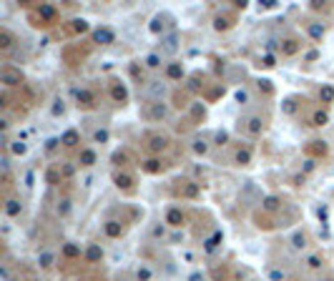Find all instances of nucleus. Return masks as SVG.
Returning <instances> with one entry per match:
<instances>
[{
    "mask_svg": "<svg viewBox=\"0 0 334 281\" xmlns=\"http://www.w3.org/2000/svg\"><path fill=\"white\" fill-rule=\"evenodd\" d=\"M189 281H206V276H204V273H191Z\"/></svg>",
    "mask_w": 334,
    "mask_h": 281,
    "instance_id": "obj_42",
    "label": "nucleus"
},
{
    "mask_svg": "<svg viewBox=\"0 0 334 281\" xmlns=\"http://www.w3.org/2000/svg\"><path fill=\"white\" fill-rule=\"evenodd\" d=\"M259 91H266V93H271L274 88L269 86V81H259Z\"/></svg>",
    "mask_w": 334,
    "mask_h": 281,
    "instance_id": "obj_40",
    "label": "nucleus"
},
{
    "mask_svg": "<svg viewBox=\"0 0 334 281\" xmlns=\"http://www.w3.org/2000/svg\"><path fill=\"white\" fill-rule=\"evenodd\" d=\"M116 223H118V221H106V226H103V228H106V233H108L111 238H116V236H121V233H123V228H121V226H116Z\"/></svg>",
    "mask_w": 334,
    "mask_h": 281,
    "instance_id": "obj_23",
    "label": "nucleus"
},
{
    "mask_svg": "<svg viewBox=\"0 0 334 281\" xmlns=\"http://www.w3.org/2000/svg\"><path fill=\"white\" fill-rule=\"evenodd\" d=\"M291 246H294V248H306V236H304V233H294Z\"/></svg>",
    "mask_w": 334,
    "mask_h": 281,
    "instance_id": "obj_29",
    "label": "nucleus"
},
{
    "mask_svg": "<svg viewBox=\"0 0 334 281\" xmlns=\"http://www.w3.org/2000/svg\"><path fill=\"white\" fill-rule=\"evenodd\" d=\"M166 146H169V138H166V136H148V151L158 153V151H163Z\"/></svg>",
    "mask_w": 334,
    "mask_h": 281,
    "instance_id": "obj_11",
    "label": "nucleus"
},
{
    "mask_svg": "<svg viewBox=\"0 0 334 281\" xmlns=\"http://www.w3.org/2000/svg\"><path fill=\"white\" fill-rule=\"evenodd\" d=\"M11 46H13V33H11L8 28H3V31H0V48L8 51Z\"/></svg>",
    "mask_w": 334,
    "mask_h": 281,
    "instance_id": "obj_20",
    "label": "nucleus"
},
{
    "mask_svg": "<svg viewBox=\"0 0 334 281\" xmlns=\"http://www.w3.org/2000/svg\"><path fill=\"white\" fill-rule=\"evenodd\" d=\"M93 38H96V43H101V46H111V43H116V33H113L108 26H101V28L93 33Z\"/></svg>",
    "mask_w": 334,
    "mask_h": 281,
    "instance_id": "obj_6",
    "label": "nucleus"
},
{
    "mask_svg": "<svg viewBox=\"0 0 334 281\" xmlns=\"http://www.w3.org/2000/svg\"><path fill=\"white\" fill-rule=\"evenodd\" d=\"M214 28H216V31H226V28H231V21L219 16V18H216V23H214Z\"/></svg>",
    "mask_w": 334,
    "mask_h": 281,
    "instance_id": "obj_32",
    "label": "nucleus"
},
{
    "mask_svg": "<svg viewBox=\"0 0 334 281\" xmlns=\"http://www.w3.org/2000/svg\"><path fill=\"white\" fill-rule=\"evenodd\" d=\"M321 263H324L321 256H316V253H309V256H306V266H309V268H321Z\"/></svg>",
    "mask_w": 334,
    "mask_h": 281,
    "instance_id": "obj_27",
    "label": "nucleus"
},
{
    "mask_svg": "<svg viewBox=\"0 0 334 281\" xmlns=\"http://www.w3.org/2000/svg\"><path fill=\"white\" fill-rule=\"evenodd\" d=\"M264 208H266V211H274V208H276V198H274V196H269V198L264 201Z\"/></svg>",
    "mask_w": 334,
    "mask_h": 281,
    "instance_id": "obj_39",
    "label": "nucleus"
},
{
    "mask_svg": "<svg viewBox=\"0 0 334 281\" xmlns=\"http://www.w3.org/2000/svg\"><path fill=\"white\" fill-rule=\"evenodd\" d=\"M166 76H169L171 81L184 78V66H181V63H176V61H171L169 66H166Z\"/></svg>",
    "mask_w": 334,
    "mask_h": 281,
    "instance_id": "obj_14",
    "label": "nucleus"
},
{
    "mask_svg": "<svg viewBox=\"0 0 334 281\" xmlns=\"http://www.w3.org/2000/svg\"><path fill=\"white\" fill-rule=\"evenodd\" d=\"M73 23H76V26H73L76 33H86V31H88V21H73Z\"/></svg>",
    "mask_w": 334,
    "mask_h": 281,
    "instance_id": "obj_34",
    "label": "nucleus"
},
{
    "mask_svg": "<svg viewBox=\"0 0 334 281\" xmlns=\"http://www.w3.org/2000/svg\"><path fill=\"white\" fill-rule=\"evenodd\" d=\"M274 61H276V58H274V56H264V58H261V63H259V66H264V68H274V66H276V63H274Z\"/></svg>",
    "mask_w": 334,
    "mask_h": 281,
    "instance_id": "obj_37",
    "label": "nucleus"
},
{
    "mask_svg": "<svg viewBox=\"0 0 334 281\" xmlns=\"http://www.w3.org/2000/svg\"><path fill=\"white\" fill-rule=\"evenodd\" d=\"M68 213H71V201L68 198L58 201V216H68Z\"/></svg>",
    "mask_w": 334,
    "mask_h": 281,
    "instance_id": "obj_31",
    "label": "nucleus"
},
{
    "mask_svg": "<svg viewBox=\"0 0 334 281\" xmlns=\"http://www.w3.org/2000/svg\"><path fill=\"white\" fill-rule=\"evenodd\" d=\"M249 98H251V93H249L246 88H241V91H236V101H239L241 106H249Z\"/></svg>",
    "mask_w": 334,
    "mask_h": 281,
    "instance_id": "obj_30",
    "label": "nucleus"
},
{
    "mask_svg": "<svg viewBox=\"0 0 334 281\" xmlns=\"http://www.w3.org/2000/svg\"><path fill=\"white\" fill-rule=\"evenodd\" d=\"M151 233H153V236H161V238H163V236H166V233H163V228H161V226H153V231H151Z\"/></svg>",
    "mask_w": 334,
    "mask_h": 281,
    "instance_id": "obj_43",
    "label": "nucleus"
},
{
    "mask_svg": "<svg viewBox=\"0 0 334 281\" xmlns=\"http://www.w3.org/2000/svg\"><path fill=\"white\" fill-rule=\"evenodd\" d=\"M141 168H143L146 173H161V171H163V161H161V158H146V161L141 163Z\"/></svg>",
    "mask_w": 334,
    "mask_h": 281,
    "instance_id": "obj_12",
    "label": "nucleus"
},
{
    "mask_svg": "<svg viewBox=\"0 0 334 281\" xmlns=\"http://www.w3.org/2000/svg\"><path fill=\"white\" fill-rule=\"evenodd\" d=\"M166 66H169V63L163 61V53H161V51H158V53H148V56L143 58V68L151 71V73H156V71H166Z\"/></svg>",
    "mask_w": 334,
    "mask_h": 281,
    "instance_id": "obj_2",
    "label": "nucleus"
},
{
    "mask_svg": "<svg viewBox=\"0 0 334 281\" xmlns=\"http://www.w3.org/2000/svg\"><path fill=\"white\" fill-rule=\"evenodd\" d=\"M96 161H98V153H96V148H91V146H83V148H81V153H78V166H81V168H91Z\"/></svg>",
    "mask_w": 334,
    "mask_h": 281,
    "instance_id": "obj_4",
    "label": "nucleus"
},
{
    "mask_svg": "<svg viewBox=\"0 0 334 281\" xmlns=\"http://www.w3.org/2000/svg\"><path fill=\"white\" fill-rule=\"evenodd\" d=\"M214 141H216V146H224V143L229 141V133H226V131H219V133L214 136Z\"/></svg>",
    "mask_w": 334,
    "mask_h": 281,
    "instance_id": "obj_35",
    "label": "nucleus"
},
{
    "mask_svg": "<svg viewBox=\"0 0 334 281\" xmlns=\"http://www.w3.org/2000/svg\"><path fill=\"white\" fill-rule=\"evenodd\" d=\"M319 98H321V103H331V101H334V88H331V86H324V88L319 91Z\"/></svg>",
    "mask_w": 334,
    "mask_h": 281,
    "instance_id": "obj_26",
    "label": "nucleus"
},
{
    "mask_svg": "<svg viewBox=\"0 0 334 281\" xmlns=\"http://www.w3.org/2000/svg\"><path fill=\"white\" fill-rule=\"evenodd\" d=\"M166 241H169V243H179V241H184V233L176 228V231H171V233H169V238H166Z\"/></svg>",
    "mask_w": 334,
    "mask_h": 281,
    "instance_id": "obj_33",
    "label": "nucleus"
},
{
    "mask_svg": "<svg viewBox=\"0 0 334 281\" xmlns=\"http://www.w3.org/2000/svg\"><path fill=\"white\" fill-rule=\"evenodd\" d=\"M61 143H63L66 148H73V146H78V143H81V133H78L76 128H68V131L61 136Z\"/></svg>",
    "mask_w": 334,
    "mask_h": 281,
    "instance_id": "obj_10",
    "label": "nucleus"
},
{
    "mask_svg": "<svg viewBox=\"0 0 334 281\" xmlns=\"http://www.w3.org/2000/svg\"><path fill=\"white\" fill-rule=\"evenodd\" d=\"M98 258H103V248L98 243H91L88 246V261H98Z\"/></svg>",
    "mask_w": 334,
    "mask_h": 281,
    "instance_id": "obj_25",
    "label": "nucleus"
},
{
    "mask_svg": "<svg viewBox=\"0 0 334 281\" xmlns=\"http://www.w3.org/2000/svg\"><path fill=\"white\" fill-rule=\"evenodd\" d=\"M38 261H41L43 268H51L53 261H56V253H53V251H43V253H38Z\"/></svg>",
    "mask_w": 334,
    "mask_h": 281,
    "instance_id": "obj_22",
    "label": "nucleus"
},
{
    "mask_svg": "<svg viewBox=\"0 0 334 281\" xmlns=\"http://www.w3.org/2000/svg\"><path fill=\"white\" fill-rule=\"evenodd\" d=\"M108 138H111L108 128H96V131H93V143H96V146H103V143H108Z\"/></svg>",
    "mask_w": 334,
    "mask_h": 281,
    "instance_id": "obj_18",
    "label": "nucleus"
},
{
    "mask_svg": "<svg viewBox=\"0 0 334 281\" xmlns=\"http://www.w3.org/2000/svg\"><path fill=\"white\" fill-rule=\"evenodd\" d=\"M111 96H113V101L121 103V106L128 101V91H126V86L118 83V81H113V86H111Z\"/></svg>",
    "mask_w": 334,
    "mask_h": 281,
    "instance_id": "obj_8",
    "label": "nucleus"
},
{
    "mask_svg": "<svg viewBox=\"0 0 334 281\" xmlns=\"http://www.w3.org/2000/svg\"><path fill=\"white\" fill-rule=\"evenodd\" d=\"M161 43H163V51L166 53H176V48H179V36L174 33V36H161Z\"/></svg>",
    "mask_w": 334,
    "mask_h": 281,
    "instance_id": "obj_15",
    "label": "nucleus"
},
{
    "mask_svg": "<svg viewBox=\"0 0 334 281\" xmlns=\"http://www.w3.org/2000/svg\"><path fill=\"white\" fill-rule=\"evenodd\" d=\"M191 148H194L196 156H206L209 153V141L206 138H194V146Z\"/></svg>",
    "mask_w": 334,
    "mask_h": 281,
    "instance_id": "obj_19",
    "label": "nucleus"
},
{
    "mask_svg": "<svg viewBox=\"0 0 334 281\" xmlns=\"http://www.w3.org/2000/svg\"><path fill=\"white\" fill-rule=\"evenodd\" d=\"M0 78H3V83H6L8 88H13V86L23 83V73H21L18 68H13V66H6V68H3V73H0Z\"/></svg>",
    "mask_w": 334,
    "mask_h": 281,
    "instance_id": "obj_3",
    "label": "nucleus"
},
{
    "mask_svg": "<svg viewBox=\"0 0 334 281\" xmlns=\"http://www.w3.org/2000/svg\"><path fill=\"white\" fill-rule=\"evenodd\" d=\"M113 181H116V186H118V188H123V191H131V188H133V176H131V173H126V171H123V173H116V176H113Z\"/></svg>",
    "mask_w": 334,
    "mask_h": 281,
    "instance_id": "obj_13",
    "label": "nucleus"
},
{
    "mask_svg": "<svg viewBox=\"0 0 334 281\" xmlns=\"http://www.w3.org/2000/svg\"><path fill=\"white\" fill-rule=\"evenodd\" d=\"M166 116H169V108L163 103H153V118H166Z\"/></svg>",
    "mask_w": 334,
    "mask_h": 281,
    "instance_id": "obj_28",
    "label": "nucleus"
},
{
    "mask_svg": "<svg viewBox=\"0 0 334 281\" xmlns=\"http://www.w3.org/2000/svg\"><path fill=\"white\" fill-rule=\"evenodd\" d=\"M184 221H186V216H184V211L179 208V206H171L169 211H166V218H163V223L169 226V228H181L184 226Z\"/></svg>",
    "mask_w": 334,
    "mask_h": 281,
    "instance_id": "obj_1",
    "label": "nucleus"
},
{
    "mask_svg": "<svg viewBox=\"0 0 334 281\" xmlns=\"http://www.w3.org/2000/svg\"><path fill=\"white\" fill-rule=\"evenodd\" d=\"M11 146V153L13 156H26V151H28V146L23 143V141H13V143H8Z\"/></svg>",
    "mask_w": 334,
    "mask_h": 281,
    "instance_id": "obj_24",
    "label": "nucleus"
},
{
    "mask_svg": "<svg viewBox=\"0 0 334 281\" xmlns=\"http://www.w3.org/2000/svg\"><path fill=\"white\" fill-rule=\"evenodd\" d=\"M3 211H6V216H8V218H18V216H21V211H23V203H21L18 198H8V201H6V206H3Z\"/></svg>",
    "mask_w": 334,
    "mask_h": 281,
    "instance_id": "obj_9",
    "label": "nucleus"
},
{
    "mask_svg": "<svg viewBox=\"0 0 334 281\" xmlns=\"http://www.w3.org/2000/svg\"><path fill=\"white\" fill-rule=\"evenodd\" d=\"M136 276H138V281H148V278H151V271H148L146 266H141V268L136 271Z\"/></svg>",
    "mask_w": 334,
    "mask_h": 281,
    "instance_id": "obj_36",
    "label": "nucleus"
},
{
    "mask_svg": "<svg viewBox=\"0 0 334 281\" xmlns=\"http://www.w3.org/2000/svg\"><path fill=\"white\" fill-rule=\"evenodd\" d=\"M311 168H314V161H311V158H309V161H304V171H311Z\"/></svg>",
    "mask_w": 334,
    "mask_h": 281,
    "instance_id": "obj_45",
    "label": "nucleus"
},
{
    "mask_svg": "<svg viewBox=\"0 0 334 281\" xmlns=\"http://www.w3.org/2000/svg\"><path fill=\"white\" fill-rule=\"evenodd\" d=\"M306 33H309L311 41L319 43V41L324 38V26H321V23H309V26H306Z\"/></svg>",
    "mask_w": 334,
    "mask_h": 281,
    "instance_id": "obj_16",
    "label": "nucleus"
},
{
    "mask_svg": "<svg viewBox=\"0 0 334 281\" xmlns=\"http://www.w3.org/2000/svg\"><path fill=\"white\" fill-rule=\"evenodd\" d=\"M241 123H246V131H249L251 136H259V133L264 131V118H261V116H244Z\"/></svg>",
    "mask_w": 334,
    "mask_h": 281,
    "instance_id": "obj_5",
    "label": "nucleus"
},
{
    "mask_svg": "<svg viewBox=\"0 0 334 281\" xmlns=\"http://www.w3.org/2000/svg\"><path fill=\"white\" fill-rule=\"evenodd\" d=\"M66 253H68V256H78L81 248H78V246H66Z\"/></svg>",
    "mask_w": 334,
    "mask_h": 281,
    "instance_id": "obj_41",
    "label": "nucleus"
},
{
    "mask_svg": "<svg viewBox=\"0 0 334 281\" xmlns=\"http://www.w3.org/2000/svg\"><path fill=\"white\" fill-rule=\"evenodd\" d=\"M234 161H236V166H249V163H251V151H249V148H244V151L239 148V151L234 153Z\"/></svg>",
    "mask_w": 334,
    "mask_h": 281,
    "instance_id": "obj_17",
    "label": "nucleus"
},
{
    "mask_svg": "<svg viewBox=\"0 0 334 281\" xmlns=\"http://www.w3.org/2000/svg\"><path fill=\"white\" fill-rule=\"evenodd\" d=\"M76 106H78V108H93V106H96L93 93H91V91H86V88H83V91H78V93H76Z\"/></svg>",
    "mask_w": 334,
    "mask_h": 281,
    "instance_id": "obj_7",
    "label": "nucleus"
},
{
    "mask_svg": "<svg viewBox=\"0 0 334 281\" xmlns=\"http://www.w3.org/2000/svg\"><path fill=\"white\" fill-rule=\"evenodd\" d=\"M3 176H6V178L11 176V156H8V153L3 156Z\"/></svg>",
    "mask_w": 334,
    "mask_h": 281,
    "instance_id": "obj_38",
    "label": "nucleus"
},
{
    "mask_svg": "<svg viewBox=\"0 0 334 281\" xmlns=\"http://www.w3.org/2000/svg\"><path fill=\"white\" fill-rule=\"evenodd\" d=\"M326 121H329L326 111H314L311 113V126H326Z\"/></svg>",
    "mask_w": 334,
    "mask_h": 281,
    "instance_id": "obj_21",
    "label": "nucleus"
},
{
    "mask_svg": "<svg viewBox=\"0 0 334 281\" xmlns=\"http://www.w3.org/2000/svg\"><path fill=\"white\" fill-rule=\"evenodd\" d=\"M284 111H286V113H294V101H286V106H284Z\"/></svg>",
    "mask_w": 334,
    "mask_h": 281,
    "instance_id": "obj_44",
    "label": "nucleus"
}]
</instances>
